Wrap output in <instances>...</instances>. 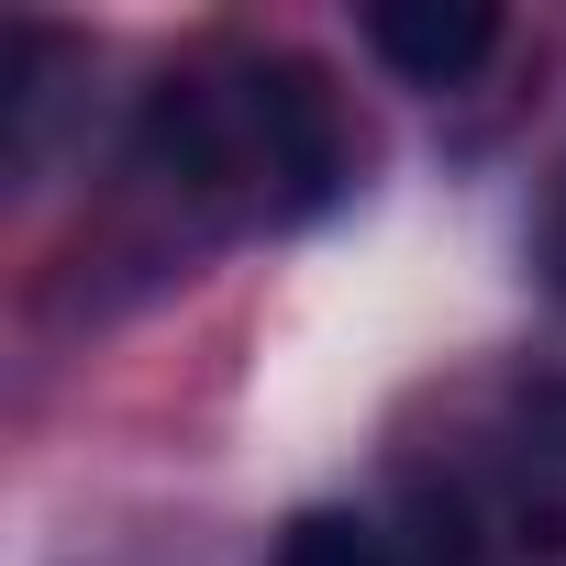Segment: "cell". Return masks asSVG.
<instances>
[{
    "mask_svg": "<svg viewBox=\"0 0 566 566\" xmlns=\"http://www.w3.org/2000/svg\"><path fill=\"white\" fill-rule=\"evenodd\" d=\"M145 178L255 211V222H312L356 178V156H345V112L323 67L244 56L233 78H167L145 101Z\"/></svg>",
    "mask_w": 566,
    "mask_h": 566,
    "instance_id": "cell-1",
    "label": "cell"
},
{
    "mask_svg": "<svg viewBox=\"0 0 566 566\" xmlns=\"http://www.w3.org/2000/svg\"><path fill=\"white\" fill-rule=\"evenodd\" d=\"M444 522L478 555H566V378H522L444 478Z\"/></svg>",
    "mask_w": 566,
    "mask_h": 566,
    "instance_id": "cell-2",
    "label": "cell"
},
{
    "mask_svg": "<svg viewBox=\"0 0 566 566\" xmlns=\"http://www.w3.org/2000/svg\"><path fill=\"white\" fill-rule=\"evenodd\" d=\"M500 45V12L489 0H378L367 12V56L400 78V90H467Z\"/></svg>",
    "mask_w": 566,
    "mask_h": 566,
    "instance_id": "cell-3",
    "label": "cell"
},
{
    "mask_svg": "<svg viewBox=\"0 0 566 566\" xmlns=\"http://www.w3.org/2000/svg\"><path fill=\"white\" fill-rule=\"evenodd\" d=\"M277 566H411V555H400V533L378 511L312 500V511H290V533H277Z\"/></svg>",
    "mask_w": 566,
    "mask_h": 566,
    "instance_id": "cell-4",
    "label": "cell"
}]
</instances>
